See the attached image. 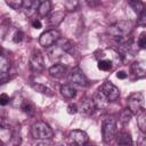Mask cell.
Wrapping results in <instances>:
<instances>
[{
	"label": "cell",
	"instance_id": "32",
	"mask_svg": "<svg viewBox=\"0 0 146 146\" xmlns=\"http://www.w3.org/2000/svg\"><path fill=\"white\" fill-rule=\"evenodd\" d=\"M138 146H146V138L145 135H141L139 140H138Z\"/></svg>",
	"mask_w": 146,
	"mask_h": 146
},
{
	"label": "cell",
	"instance_id": "10",
	"mask_svg": "<svg viewBox=\"0 0 146 146\" xmlns=\"http://www.w3.org/2000/svg\"><path fill=\"white\" fill-rule=\"evenodd\" d=\"M131 71L137 76V79H143L146 75V66L144 60H135L131 64Z\"/></svg>",
	"mask_w": 146,
	"mask_h": 146
},
{
	"label": "cell",
	"instance_id": "27",
	"mask_svg": "<svg viewBox=\"0 0 146 146\" xmlns=\"http://www.w3.org/2000/svg\"><path fill=\"white\" fill-rule=\"evenodd\" d=\"M138 46H139L141 49H145V48H146V33H145V32H143V33L139 35Z\"/></svg>",
	"mask_w": 146,
	"mask_h": 146
},
{
	"label": "cell",
	"instance_id": "3",
	"mask_svg": "<svg viewBox=\"0 0 146 146\" xmlns=\"http://www.w3.org/2000/svg\"><path fill=\"white\" fill-rule=\"evenodd\" d=\"M31 135L34 139L49 140L54 136V131L49 124L43 121H38L31 127Z\"/></svg>",
	"mask_w": 146,
	"mask_h": 146
},
{
	"label": "cell",
	"instance_id": "4",
	"mask_svg": "<svg viewBox=\"0 0 146 146\" xmlns=\"http://www.w3.org/2000/svg\"><path fill=\"white\" fill-rule=\"evenodd\" d=\"M117 128H116V120L112 116H107L103 120L102 124V135L103 141L105 144H110L116 136Z\"/></svg>",
	"mask_w": 146,
	"mask_h": 146
},
{
	"label": "cell",
	"instance_id": "19",
	"mask_svg": "<svg viewBox=\"0 0 146 146\" xmlns=\"http://www.w3.org/2000/svg\"><path fill=\"white\" fill-rule=\"evenodd\" d=\"M137 124H138L140 131L143 133H145L146 132V112H145V108L141 110L137 114Z\"/></svg>",
	"mask_w": 146,
	"mask_h": 146
},
{
	"label": "cell",
	"instance_id": "33",
	"mask_svg": "<svg viewBox=\"0 0 146 146\" xmlns=\"http://www.w3.org/2000/svg\"><path fill=\"white\" fill-rule=\"evenodd\" d=\"M116 76H117L119 79H125V78H127V73H125L124 71H119V72L116 73Z\"/></svg>",
	"mask_w": 146,
	"mask_h": 146
},
{
	"label": "cell",
	"instance_id": "12",
	"mask_svg": "<svg viewBox=\"0 0 146 146\" xmlns=\"http://www.w3.org/2000/svg\"><path fill=\"white\" fill-rule=\"evenodd\" d=\"M66 72V67L63 65V64H55L52 65L51 67H49L48 70V73L51 78H55V79H60L64 76Z\"/></svg>",
	"mask_w": 146,
	"mask_h": 146
},
{
	"label": "cell",
	"instance_id": "25",
	"mask_svg": "<svg viewBox=\"0 0 146 146\" xmlns=\"http://www.w3.org/2000/svg\"><path fill=\"white\" fill-rule=\"evenodd\" d=\"M6 3H7L10 8L15 9V10L22 9V7H23V1H22V0H8V1H6Z\"/></svg>",
	"mask_w": 146,
	"mask_h": 146
},
{
	"label": "cell",
	"instance_id": "18",
	"mask_svg": "<svg viewBox=\"0 0 146 146\" xmlns=\"http://www.w3.org/2000/svg\"><path fill=\"white\" fill-rule=\"evenodd\" d=\"M50 9H51V2L50 1H41L39 2V6H38V13L40 16L44 17L47 16L49 13H50Z\"/></svg>",
	"mask_w": 146,
	"mask_h": 146
},
{
	"label": "cell",
	"instance_id": "14",
	"mask_svg": "<svg viewBox=\"0 0 146 146\" xmlns=\"http://www.w3.org/2000/svg\"><path fill=\"white\" fill-rule=\"evenodd\" d=\"M9 67H10V64H9V60L8 58L0 54V81L1 80H5L8 75V72H9Z\"/></svg>",
	"mask_w": 146,
	"mask_h": 146
},
{
	"label": "cell",
	"instance_id": "34",
	"mask_svg": "<svg viewBox=\"0 0 146 146\" xmlns=\"http://www.w3.org/2000/svg\"><path fill=\"white\" fill-rule=\"evenodd\" d=\"M36 146H51L50 144H47V143H40V144H38Z\"/></svg>",
	"mask_w": 146,
	"mask_h": 146
},
{
	"label": "cell",
	"instance_id": "20",
	"mask_svg": "<svg viewBox=\"0 0 146 146\" xmlns=\"http://www.w3.org/2000/svg\"><path fill=\"white\" fill-rule=\"evenodd\" d=\"M21 110H22L25 114H27V115H33V114L35 113V107H34L33 103L30 102L29 99H25L24 102H22V104H21Z\"/></svg>",
	"mask_w": 146,
	"mask_h": 146
},
{
	"label": "cell",
	"instance_id": "2",
	"mask_svg": "<svg viewBox=\"0 0 146 146\" xmlns=\"http://www.w3.org/2000/svg\"><path fill=\"white\" fill-rule=\"evenodd\" d=\"M132 26L133 25H132L131 21H117L114 24L110 25L107 31L115 39L125 38V36L130 35V33L132 31Z\"/></svg>",
	"mask_w": 146,
	"mask_h": 146
},
{
	"label": "cell",
	"instance_id": "26",
	"mask_svg": "<svg viewBox=\"0 0 146 146\" xmlns=\"http://www.w3.org/2000/svg\"><path fill=\"white\" fill-rule=\"evenodd\" d=\"M138 24H139L140 26H145V25H146V10H145V8L139 13Z\"/></svg>",
	"mask_w": 146,
	"mask_h": 146
},
{
	"label": "cell",
	"instance_id": "6",
	"mask_svg": "<svg viewBox=\"0 0 146 146\" xmlns=\"http://www.w3.org/2000/svg\"><path fill=\"white\" fill-rule=\"evenodd\" d=\"M60 39V33L52 29V30H48L46 32H43L40 38H39V43L40 46H42L43 48H50L51 46H54L58 40Z\"/></svg>",
	"mask_w": 146,
	"mask_h": 146
},
{
	"label": "cell",
	"instance_id": "17",
	"mask_svg": "<svg viewBox=\"0 0 146 146\" xmlns=\"http://www.w3.org/2000/svg\"><path fill=\"white\" fill-rule=\"evenodd\" d=\"M64 17H65V13H64V11H55V13H52V14L50 15V17H49V23H50V25H52V26H57V25H59V24L63 22Z\"/></svg>",
	"mask_w": 146,
	"mask_h": 146
},
{
	"label": "cell",
	"instance_id": "28",
	"mask_svg": "<svg viewBox=\"0 0 146 146\" xmlns=\"http://www.w3.org/2000/svg\"><path fill=\"white\" fill-rule=\"evenodd\" d=\"M23 38H24V33H23V31H21V30H18L15 34H14V38H13V41L15 42V43H19L22 40H23Z\"/></svg>",
	"mask_w": 146,
	"mask_h": 146
},
{
	"label": "cell",
	"instance_id": "37",
	"mask_svg": "<svg viewBox=\"0 0 146 146\" xmlns=\"http://www.w3.org/2000/svg\"><path fill=\"white\" fill-rule=\"evenodd\" d=\"M87 146H96V145H87Z\"/></svg>",
	"mask_w": 146,
	"mask_h": 146
},
{
	"label": "cell",
	"instance_id": "36",
	"mask_svg": "<svg viewBox=\"0 0 146 146\" xmlns=\"http://www.w3.org/2000/svg\"><path fill=\"white\" fill-rule=\"evenodd\" d=\"M56 146H64V145H60V144H58V145H56Z\"/></svg>",
	"mask_w": 146,
	"mask_h": 146
},
{
	"label": "cell",
	"instance_id": "31",
	"mask_svg": "<svg viewBox=\"0 0 146 146\" xmlns=\"http://www.w3.org/2000/svg\"><path fill=\"white\" fill-rule=\"evenodd\" d=\"M32 26L34 29H41L42 27V24H41L40 19H34V21H32Z\"/></svg>",
	"mask_w": 146,
	"mask_h": 146
},
{
	"label": "cell",
	"instance_id": "16",
	"mask_svg": "<svg viewBox=\"0 0 146 146\" xmlns=\"http://www.w3.org/2000/svg\"><path fill=\"white\" fill-rule=\"evenodd\" d=\"M60 94L64 98H67V99H72L76 96V90L70 86V84H63L60 87Z\"/></svg>",
	"mask_w": 146,
	"mask_h": 146
},
{
	"label": "cell",
	"instance_id": "21",
	"mask_svg": "<svg viewBox=\"0 0 146 146\" xmlns=\"http://www.w3.org/2000/svg\"><path fill=\"white\" fill-rule=\"evenodd\" d=\"M32 88L35 90V91H38V92H41V94H43V95H47V96H52L54 95V92L51 91V89H49L48 87H46V86H43V84H41V83H33L32 84Z\"/></svg>",
	"mask_w": 146,
	"mask_h": 146
},
{
	"label": "cell",
	"instance_id": "23",
	"mask_svg": "<svg viewBox=\"0 0 146 146\" xmlns=\"http://www.w3.org/2000/svg\"><path fill=\"white\" fill-rule=\"evenodd\" d=\"M131 113H130V111L127 108V110H124V111H122L121 112V116H120V122L123 124V125H127L129 122H130V119H131Z\"/></svg>",
	"mask_w": 146,
	"mask_h": 146
},
{
	"label": "cell",
	"instance_id": "9",
	"mask_svg": "<svg viewBox=\"0 0 146 146\" xmlns=\"http://www.w3.org/2000/svg\"><path fill=\"white\" fill-rule=\"evenodd\" d=\"M70 138L71 140L78 145V146H84L88 140H89V137H88V133L83 130H72L70 132Z\"/></svg>",
	"mask_w": 146,
	"mask_h": 146
},
{
	"label": "cell",
	"instance_id": "13",
	"mask_svg": "<svg viewBox=\"0 0 146 146\" xmlns=\"http://www.w3.org/2000/svg\"><path fill=\"white\" fill-rule=\"evenodd\" d=\"M116 143L119 146H132V139L129 132L127 131H121L116 136Z\"/></svg>",
	"mask_w": 146,
	"mask_h": 146
},
{
	"label": "cell",
	"instance_id": "8",
	"mask_svg": "<svg viewBox=\"0 0 146 146\" xmlns=\"http://www.w3.org/2000/svg\"><path fill=\"white\" fill-rule=\"evenodd\" d=\"M30 67L33 72H42L44 68V59L40 51H34L30 57Z\"/></svg>",
	"mask_w": 146,
	"mask_h": 146
},
{
	"label": "cell",
	"instance_id": "22",
	"mask_svg": "<svg viewBox=\"0 0 146 146\" xmlns=\"http://www.w3.org/2000/svg\"><path fill=\"white\" fill-rule=\"evenodd\" d=\"M97 66H98V68L102 70V71H110V70L112 68V62H111V59L104 58V59H100V60L98 62Z\"/></svg>",
	"mask_w": 146,
	"mask_h": 146
},
{
	"label": "cell",
	"instance_id": "15",
	"mask_svg": "<svg viewBox=\"0 0 146 146\" xmlns=\"http://www.w3.org/2000/svg\"><path fill=\"white\" fill-rule=\"evenodd\" d=\"M38 6H39V1L27 0V1H23V7H22V9L25 10L26 15H32L34 11L38 10Z\"/></svg>",
	"mask_w": 146,
	"mask_h": 146
},
{
	"label": "cell",
	"instance_id": "35",
	"mask_svg": "<svg viewBox=\"0 0 146 146\" xmlns=\"http://www.w3.org/2000/svg\"><path fill=\"white\" fill-rule=\"evenodd\" d=\"M0 146H3V141L0 139Z\"/></svg>",
	"mask_w": 146,
	"mask_h": 146
},
{
	"label": "cell",
	"instance_id": "30",
	"mask_svg": "<svg viewBox=\"0 0 146 146\" xmlns=\"http://www.w3.org/2000/svg\"><path fill=\"white\" fill-rule=\"evenodd\" d=\"M78 111H79V107L76 104H70L67 106V113L68 114H75V113H78Z\"/></svg>",
	"mask_w": 146,
	"mask_h": 146
},
{
	"label": "cell",
	"instance_id": "1",
	"mask_svg": "<svg viewBox=\"0 0 146 146\" xmlns=\"http://www.w3.org/2000/svg\"><path fill=\"white\" fill-rule=\"evenodd\" d=\"M119 96H120L119 88L115 84H113L112 82L106 81L98 88V90L95 95V98L92 100L96 105V108H98V107L106 106V104L110 102L116 100L119 98Z\"/></svg>",
	"mask_w": 146,
	"mask_h": 146
},
{
	"label": "cell",
	"instance_id": "29",
	"mask_svg": "<svg viewBox=\"0 0 146 146\" xmlns=\"http://www.w3.org/2000/svg\"><path fill=\"white\" fill-rule=\"evenodd\" d=\"M9 102H10V98L7 94H1L0 95V105L1 106H5V105L9 104Z\"/></svg>",
	"mask_w": 146,
	"mask_h": 146
},
{
	"label": "cell",
	"instance_id": "24",
	"mask_svg": "<svg viewBox=\"0 0 146 146\" xmlns=\"http://www.w3.org/2000/svg\"><path fill=\"white\" fill-rule=\"evenodd\" d=\"M128 5L136 11V13H140L143 9H144V3L140 2V1H137V0H131V1H128Z\"/></svg>",
	"mask_w": 146,
	"mask_h": 146
},
{
	"label": "cell",
	"instance_id": "7",
	"mask_svg": "<svg viewBox=\"0 0 146 146\" xmlns=\"http://www.w3.org/2000/svg\"><path fill=\"white\" fill-rule=\"evenodd\" d=\"M68 80L72 83L78 84V86H81V87L88 86V79H87V76L84 75V73L79 67H74V68L71 70L70 74H68Z\"/></svg>",
	"mask_w": 146,
	"mask_h": 146
},
{
	"label": "cell",
	"instance_id": "5",
	"mask_svg": "<svg viewBox=\"0 0 146 146\" xmlns=\"http://www.w3.org/2000/svg\"><path fill=\"white\" fill-rule=\"evenodd\" d=\"M128 110L131 114H138L141 110H144V95L143 92H133L131 94L128 99Z\"/></svg>",
	"mask_w": 146,
	"mask_h": 146
},
{
	"label": "cell",
	"instance_id": "11",
	"mask_svg": "<svg viewBox=\"0 0 146 146\" xmlns=\"http://www.w3.org/2000/svg\"><path fill=\"white\" fill-rule=\"evenodd\" d=\"M96 110L97 108H96V105H95L94 100L92 99H89V98L82 100L81 104H80V108H79V111L82 114H84V115H91V114L95 113Z\"/></svg>",
	"mask_w": 146,
	"mask_h": 146
}]
</instances>
